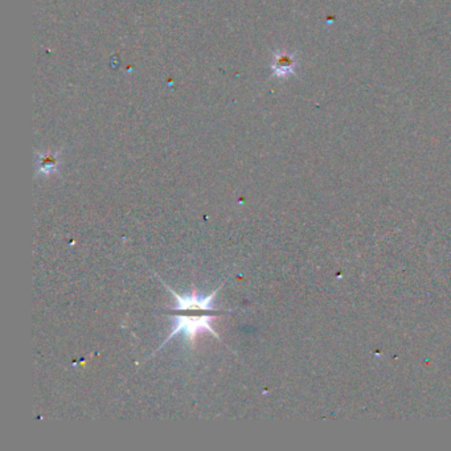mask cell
Returning <instances> with one entry per match:
<instances>
[{
  "instance_id": "obj_1",
  "label": "cell",
  "mask_w": 451,
  "mask_h": 451,
  "mask_svg": "<svg viewBox=\"0 0 451 451\" xmlns=\"http://www.w3.org/2000/svg\"><path fill=\"white\" fill-rule=\"evenodd\" d=\"M159 278V277H158ZM159 281L166 286V288L169 292H172L173 297L176 298V304L173 308H169L167 315H172L175 318V327L171 331L168 336L166 338L162 345L158 348L156 351L152 355L156 354L159 349L164 347L169 340H172L173 338H176L178 335H183L185 338V340L189 343V344H193L194 339L198 338L199 334L201 332H209L212 334V336H214L216 339H220L217 332L214 331L212 323L214 322L217 317H221V315H225V313H233V311H226V310H216L214 308V298H216L217 292L223 286H220L217 290H214L212 294L207 295V297H201L199 295V292L196 290H192L191 294L187 295H180L176 291H173L172 288L169 287L166 282H163L162 279L159 278Z\"/></svg>"
},
{
  "instance_id": "obj_2",
  "label": "cell",
  "mask_w": 451,
  "mask_h": 451,
  "mask_svg": "<svg viewBox=\"0 0 451 451\" xmlns=\"http://www.w3.org/2000/svg\"><path fill=\"white\" fill-rule=\"evenodd\" d=\"M58 168V156L57 154L40 155L37 159V173L43 176H49L57 172Z\"/></svg>"
}]
</instances>
